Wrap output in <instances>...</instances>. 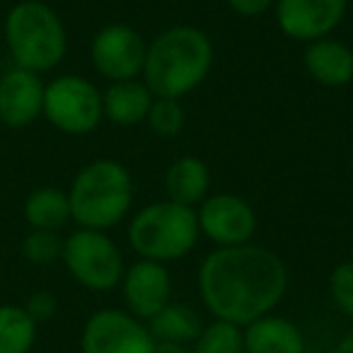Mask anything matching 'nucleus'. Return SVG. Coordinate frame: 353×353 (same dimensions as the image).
<instances>
[{"label": "nucleus", "instance_id": "f257e3e1", "mask_svg": "<svg viewBox=\"0 0 353 353\" xmlns=\"http://www.w3.org/2000/svg\"><path fill=\"white\" fill-rule=\"evenodd\" d=\"M288 290V269L274 250L261 245L218 247L199 269V293L221 322L247 327L274 312Z\"/></svg>", "mask_w": 353, "mask_h": 353}, {"label": "nucleus", "instance_id": "f03ea898", "mask_svg": "<svg viewBox=\"0 0 353 353\" xmlns=\"http://www.w3.org/2000/svg\"><path fill=\"white\" fill-rule=\"evenodd\" d=\"M213 44L206 32L192 25L170 27L148 44L143 83L152 97L182 99L208 78Z\"/></svg>", "mask_w": 353, "mask_h": 353}, {"label": "nucleus", "instance_id": "7ed1b4c3", "mask_svg": "<svg viewBox=\"0 0 353 353\" xmlns=\"http://www.w3.org/2000/svg\"><path fill=\"white\" fill-rule=\"evenodd\" d=\"M70 221L85 230H109L128 216L133 203L131 172L117 160H94L75 174L68 189Z\"/></svg>", "mask_w": 353, "mask_h": 353}, {"label": "nucleus", "instance_id": "20e7f679", "mask_svg": "<svg viewBox=\"0 0 353 353\" xmlns=\"http://www.w3.org/2000/svg\"><path fill=\"white\" fill-rule=\"evenodd\" d=\"M6 44L17 68L39 75L63 61L68 37L54 8L41 0H20L6 17Z\"/></svg>", "mask_w": 353, "mask_h": 353}, {"label": "nucleus", "instance_id": "39448f33", "mask_svg": "<svg viewBox=\"0 0 353 353\" xmlns=\"http://www.w3.org/2000/svg\"><path fill=\"white\" fill-rule=\"evenodd\" d=\"M196 211L174 201H155L133 216L128 225V242L141 259L176 261L187 256L199 242Z\"/></svg>", "mask_w": 353, "mask_h": 353}, {"label": "nucleus", "instance_id": "423d86ee", "mask_svg": "<svg viewBox=\"0 0 353 353\" xmlns=\"http://www.w3.org/2000/svg\"><path fill=\"white\" fill-rule=\"evenodd\" d=\"M63 264L83 288L94 293H107L121 285L123 279V256L117 242L102 230H80L70 232L63 240Z\"/></svg>", "mask_w": 353, "mask_h": 353}, {"label": "nucleus", "instance_id": "0eeeda50", "mask_svg": "<svg viewBox=\"0 0 353 353\" xmlns=\"http://www.w3.org/2000/svg\"><path fill=\"white\" fill-rule=\"evenodd\" d=\"M46 121L61 133L85 136L92 133L104 119L102 92L80 75H61L44 88Z\"/></svg>", "mask_w": 353, "mask_h": 353}, {"label": "nucleus", "instance_id": "6e6552de", "mask_svg": "<svg viewBox=\"0 0 353 353\" xmlns=\"http://www.w3.org/2000/svg\"><path fill=\"white\" fill-rule=\"evenodd\" d=\"M80 353H155V339L131 312L104 307L85 322Z\"/></svg>", "mask_w": 353, "mask_h": 353}, {"label": "nucleus", "instance_id": "1a4fd4ad", "mask_svg": "<svg viewBox=\"0 0 353 353\" xmlns=\"http://www.w3.org/2000/svg\"><path fill=\"white\" fill-rule=\"evenodd\" d=\"M92 65L102 78L109 83H123V80H138L145 65L148 44L128 25H107L94 34L90 46Z\"/></svg>", "mask_w": 353, "mask_h": 353}, {"label": "nucleus", "instance_id": "9d476101", "mask_svg": "<svg viewBox=\"0 0 353 353\" xmlns=\"http://www.w3.org/2000/svg\"><path fill=\"white\" fill-rule=\"evenodd\" d=\"M199 230L218 247H240L254 237L256 213L235 194H213L196 211Z\"/></svg>", "mask_w": 353, "mask_h": 353}, {"label": "nucleus", "instance_id": "9b49d317", "mask_svg": "<svg viewBox=\"0 0 353 353\" xmlns=\"http://www.w3.org/2000/svg\"><path fill=\"white\" fill-rule=\"evenodd\" d=\"M276 22L288 39L317 41L329 37L346 15L348 0H276Z\"/></svg>", "mask_w": 353, "mask_h": 353}, {"label": "nucleus", "instance_id": "f8f14e48", "mask_svg": "<svg viewBox=\"0 0 353 353\" xmlns=\"http://www.w3.org/2000/svg\"><path fill=\"white\" fill-rule=\"evenodd\" d=\"M123 300H126V312L148 322L155 317L172 298V276L165 264L150 259H138L123 271L121 279Z\"/></svg>", "mask_w": 353, "mask_h": 353}, {"label": "nucleus", "instance_id": "ddd939ff", "mask_svg": "<svg viewBox=\"0 0 353 353\" xmlns=\"http://www.w3.org/2000/svg\"><path fill=\"white\" fill-rule=\"evenodd\" d=\"M41 78L32 70L10 68L0 75V121L10 128H25L44 112Z\"/></svg>", "mask_w": 353, "mask_h": 353}, {"label": "nucleus", "instance_id": "4468645a", "mask_svg": "<svg viewBox=\"0 0 353 353\" xmlns=\"http://www.w3.org/2000/svg\"><path fill=\"white\" fill-rule=\"evenodd\" d=\"M303 61L310 78L324 88H343L353 80V51L339 39L310 41Z\"/></svg>", "mask_w": 353, "mask_h": 353}, {"label": "nucleus", "instance_id": "2eb2a0df", "mask_svg": "<svg viewBox=\"0 0 353 353\" xmlns=\"http://www.w3.org/2000/svg\"><path fill=\"white\" fill-rule=\"evenodd\" d=\"M245 353H305V336L295 322L264 314L242 327Z\"/></svg>", "mask_w": 353, "mask_h": 353}, {"label": "nucleus", "instance_id": "dca6fc26", "mask_svg": "<svg viewBox=\"0 0 353 353\" xmlns=\"http://www.w3.org/2000/svg\"><path fill=\"white\" fill-rule=\"evenodd\" d=\"M152 92L143 80H123L112 83L102 94L104 117L119 126H136L145 121L152 104Z\"/></svg>", "mask_w": 353, "mask_h": 353}, {"label": "nucleus", "instance_id": "f3484780", "mask_svg": "<svg viewBox=\"0 0 353 353\" xmlns=\"http://www.w3.org/2000/svg\"><path fill=\"white\" fill-rule=\"evenodd\" d=\"M165 189L167 199L182 206H199L208 196L211 189V172L203 160L194 155L179 157L170 165L165 174Z\"/></svg>", "mask_w": 353, "mask_h": 353}, {"label": "nucleus", "instance_id": "a211bd4d", "mask_svg": "<svg viewBox=\"0 0 353 353\" xmlns=\"http://www.w3.org/2000/svg\"><path fill=\"white\" fill-rule=\"evenodd\" d=\"M148 329H150L155 341H172V343H194L203 329V322L194 307L184 303H170L148 319Z\"/></svg>", "mask_w": 353, "mask_h": 353}, {"label": "nucleus", "instance_id": "6ab92c4d", "mask_svg": "<svg viewBox=\"0 0 353 353\" xmlns=\"http://www.w3.org/2000/svg\"><path fill=\"white\" fill-rule=\"evenodd\" d=\"M25 221L32 230L59 232L70 221L68 192L59 187H39L25 201Z\"/></svg>", "mask_w": 353, "mask_h": 353}, {"label": "nucleus", "instance_id": "aec40b11", "mask_svg": "<svg viewBox=\"0 0 353 353\" xmlns=\"http://www.w3.org/2000/svg\"><path fill=\"white\" fill-rule=\"evenodd\" d=\"M37 341V322L20 305H0V353H30Z\"/></svg>", "mask_w": 353, "mask_h": 353}, {"label": "nucleus", "instance_id": "412c9836", "mask_svg": "<svg viewBox=\"0 0 353 353\" xmlns=\"http://www.w3.org/2000/svg\"><path fill=\"white\" fill-rule=\"evenodd\" d=\"M189 353H245L242 327L213 319L211 324L201 329Z\"/></svg>", "mask_w": 353, "mask_h": 353}, {"label": "nucleus", "instance_id": "4be33fe9", "mask_svg": "<svg viewBox=\"0 0 353 353\" xmlns=\"http://www.w3.org/2000/svg\"><path fill=\"white\" fill-rule=\"evenodd\" d=\"M148 126L155 136L160 138H174L184 128V107L179 99L170 97H155L148 112Z\"/></svg>", "mask_w": 353, "mask_h": 353}, {"label": "nucleus", "instance_id": "5701e85b", "mask_svg": "<svg viewBox=\"0 0 353 353\" xmlns=\"http://www.w3.org/2000/svg\"><path fill=\"white\" fill-rule=\"evenodd\" d=\"M22 254L32 264H54L63 256V237L51 230H30L22 240Z\"/></svg>", "mask_w": 353, "mask_h": 353}, {"label": "nucleus", "instance_id": "b1692460", "mask_svg": "<svg viewBox=\"0 0 353 353\" xmlns=\"http://www.w3.org/2000/svg\"><path fill=\"white\" fill-rule=\"evenodd\" d=\"M329 293L336 307L353 319V259L341 261L329 276Z\"/></svg>", "mask_w": 353, "mask_h": 353}, {"label": "nucleus", "instance_id": "393cba45", "mask_svg": "<svg viewBox=\"0 0 353 353\" xmlns=\"http://www.w3.org/2000/svg\"><path fill=\"white\" fill-rule=\"evenodd\" d=\"M56 298L51 293H46V290H41V293H34L30 298V303L25 305V310L30 312V317L34 319L37 324L44 322V319H51L56 314Z\"/></svg>", "mask_w": 353, "mask_h": 353}, {"label": "nucleus", "instance_id": "a878e982", "mask_svg": "<svg viewBox=\"0 0 353 353\" xmlns=\"http://www.w3.org/2000/svg\"><path fill=\"white\" fill-rule=\"evenodd\" d=\"M276 0H228V6L242 17H259L261 12H266Z\"/></svg>", "mask_w": 353, "mask_h": 353}, {"label": "nucleus", "instance_id": "bb28decb", "mask_svg": "<svg viewBox=\"0 0 353 353\" xmlns=\"http://www.w3.org/2000/svg\"><path fill=\"white\" fill-rule=\"evenodd\" d=\"M155 353H189L184 343H172V341H155Z\"/></svg>", "mask_w": 353, "mask_h": 353}, {"label": "nucleus", "instance_id": "cd10ccee", "mask_svg": "<svg viewBox=\"0 0 353 353\" xmlns=\"http://www.w3.org/2000/svg\"><path fill=\"white\" fill-rule=\"evenodd\" d=\"M334 353H353V332H348L346 336H343L341 341L336 343Z\"/></svg>", "mask_w": 353, "mask_h": 353}]
</instances>
